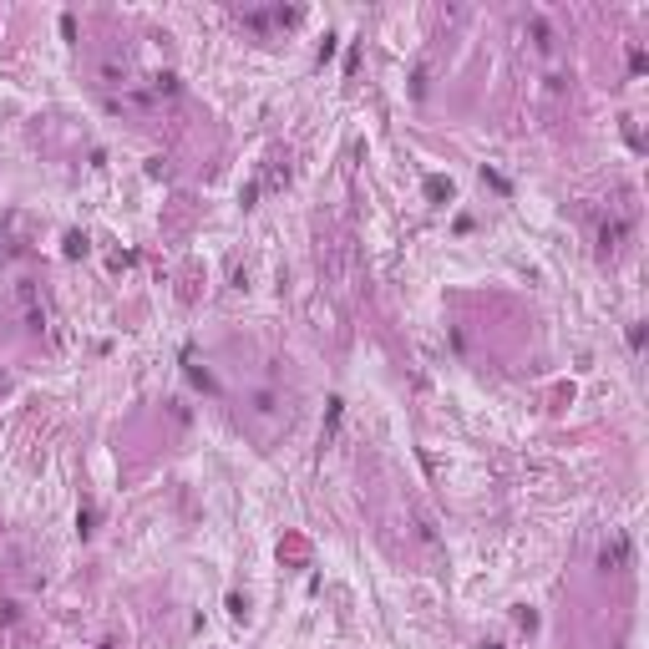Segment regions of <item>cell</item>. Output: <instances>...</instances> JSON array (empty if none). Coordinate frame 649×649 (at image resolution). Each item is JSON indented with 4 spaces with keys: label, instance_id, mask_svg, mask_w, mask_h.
<instances>
[{
    "label": "cell",
    "instance_id": "30bf717a",
    "mask_svg": "<svg viewBox=\"0 0 649 649\" xmlns=\"http://www.w3.org/2000/svg\"><path fill=\"white\" fill-rule=\"evenodd\" d=\"M482 649H502V644H482Z\"/></svg>",
    "mask_w": 649,
    "mask_h": 649
},
{
    "label": "cell",
    "instance_id": "8fae6325",
    "mask_svg": "<svg viewBox=\"0 0 649 649\" xmlns=\"http://www.w3.org/2000/svg\"><path fill=\"white\" fill-rule=\"evenodd\" d=\"M0 391H5V375H0Z\"/></svg>",
    "mask_w": 649,
    "mask_h": 649
},
{
    "label": "cell",
    "instance_id": "ba28073f",
    "mask_svg": "<svg viewBox=\"0 0 649 649\" xmlns=\"http://www.w3.org/2000/svg\"><path fill=\"white\" fill-rule=\"evenodd\" d=\"M482 178H487V183L497 188V193H508V178H502V173H492V167H482Z\"/></svg>",
    "mask_w": 649,
    "mask_h": 649
},
{
    "label": "cell",
    "instance_id": "9c48e42d",
    "mask_svg": "<svg viewBox=\"0 0 649 649\" xmlns=\"http://www.w3.org/2000/svg\"><path fill=\"white\" fill-rule=\"evenodd\" d=\"M629 345H634V350H644V324H639V320L629 324Z\"/></svg>",
    "mask_w": 649,
    "mask_h": 649
},
{
    "label": "cell",
    "instance_id": "277c9868",
    "mask_svg": "<svg viewBox=\"0 0 649 649\" xmlns=\"http://www.w3.org/2000/svg\"><path fill=\"white\" fill-rule=\"evenodd\" d=\"M188 375H193V386H203V391H218V381L209 370H198V366H188Z\"/></svg>",
    "mask_w": 649,
    "mask_h": 649
},
{
    "label": "cell",
    "instance_id": "3957f363",
    "mask_svg": "<svg viewBox=\"0 0 649 649\" xmlns=\"http://www.w3.org/2000/svg\"><path fill=\"white\" fill-rule=\"evenodd\" d=\"M451 193H457V188H451V178H426V198H432V203H451Z\"/></svg>",
    "mask_w": 649,
    "mask_h": 649
},
{
    "label": "cell",
    "instance_id": "6da1fadb",
    "mask_svg": "<svg viewBox=\"0 0 649 649\" xmlns=\"http://www.w3.org/2000/svg\"><path fill=\"white\" fill-rule=\"evenodd\" d=\"M629 538L624 533H614V538H609L604 543V553H599V568H604V574H624V568H629Z\"/></svg>",
    "mask_w": 649,
    "mask_h": 649
},
{
    "label": "cell",
    "instance_id": "7a4b0ae2",
    "mask_svg": "<svg viewBox=\"0 0 649 649\" xmlns=\"http://www.w3.org/2000/svg\"><path fill=\"white\" fill-rule=\"evenodd\" d=\"M624 239H629V218H624V213L604 218V228H599V254H614Z\"/></svg>",
    "mask_w": 649,
    "mask_h": 649
},
{
    "label": "cell",
    "instance_id": "8992f818",
    "mask_svg": "<svg viewBox=\"0 0 649 649\" xmlns=\"http://www.w3.org/2000/svg\"><path fill=\"white\" fill-rule=\"evenodd\" d=\"M92 523H97V512H92V508H82V512H76V528H82V538L92 533Z\"/></svg>",
    "mask_w": 649,
    "mask_h": 649
},
{
    "label": "cell",
    "instance_id": "52a82bcc",
    "mask_svg": "<svg viewBox=\"0 0 649 649\" xmlns=\"http://www.w3.org/2000/svg\"><path fill=\"white\" fill-rule=\"evenodd\" d=\"M67 254H71V259L86 254V239H82V233H67Z\"/></svg>",
    "mask_w": 649,
    "mask_h": 649
},
{
    "label": "cell",
    "instance_id": "5b68a950",
    "mask_svg": "<svg viewBox=\"0 0 649 649\" xmlns=\"http://www.w3.org/2000/svg\"><path fill=\"white\" fill-rule=\"evenodd\" d=\"M533 36H538V46H543V51H548V46H553V31H548V25H543L538 16H533Z\"/></svg>",
    "mask_w": 649,
    "mask_h": 649
}]
</instances>
